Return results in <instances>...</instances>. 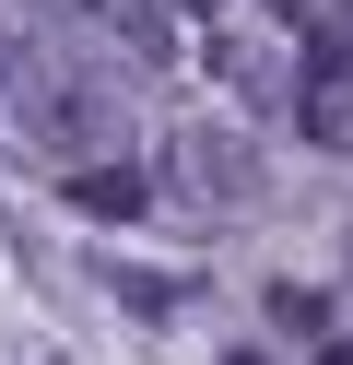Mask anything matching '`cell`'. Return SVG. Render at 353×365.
Segmentation results:
<instances>
[{
	"label": "cell",
	"instance_id": "cell-1",
	"mask_svg": "<svg viewBox=\"0 0 353 365\" xmlns=\"http://www.w3.org/2000/svg\"><path fill=\"white\" fill-rule=\"evenodd\" d=\"M295 118H306V142L353 153V24L342 12L306 24V95H295Z\"/></svg>",
	"mask_w": 353,
	"mask_h": 365
},
{
	"label": "cell",
	"instance_id": "cell-2",
	"mask_svg": "<svg viewBox=\"0 0 353 365\" xmlns=\"http://www.w3.org/2000/svg\"><path fill=\"white\" fill-rule=\"evenodd\" d=\"M71 12H83L106 48H130L141 71H153V59H165V36H177V24H165V0H71Z\"/></svg>",
	"mask_w": 353,
	"mask_h": 365
},
{
	"label": "cell",
	"instance_id": "cell-3",
	"mask_svg": "<svg viewBox=\"0 0 353 365\" xmlns=\"http://www.w3.org/2000/svg\"><path fill=\"white\" fill-rule=\"evenodd\" d=\"M177 165H188V189H212V200H224V189H247V153H235L224 130H188V142H177Z\"/></svg>",
	"mask_w": 353,
	"mask_h": 365
},
{
	"label": "cell",
	"instance_id": "cell-4",
	"mask_svg": "<svg viewBox=\"0 0 353 365\" xmlns=\"http://www.w3.org/2000/svg\"><path fill=\"white\" fill-rule=\"evenodd\" d=\"M71 200H83V212H141V165H71Z\"/></svg>",
	"mask_w": 353,
	"mask_h": 365
},
{
	"label": "cell",
	"instance_id": "cell-5",
	"mask_svg": "<svg viewBox=\"0 0 353 365\" xmlns=\"http://www.w3.org/2000/svg\"><path fill=\"white\" fill-rule=\"evenodd\" d=\"M118 294H130V307H188L177 271H118Z\"/></svg>",
	"mask_w": 353,
	"mask_h": 365
},
{
	"label": "cell",
	"instance_id": "cell-6",
	"mask_svg": "<svg viewBox=\"0 0 353 365\" xmlns=\"http://www.w3.org/2000/svg\"><path fill=\"white\" fill-rule=\"evenodd\" d=\"M271 12H282V24H318V12H306V0H271Z\"/></svg>",
	"mask_w": 353,
	"mask_h": 365
},
{
	"label": "cell",
	"instance_id": "cell-7",
	"mask_svg": "<svg viewBox=\"0 0 353 365\" xmlns=\"http://www.w3.org/2000/svg\"><path fill=\"white\" fill-rule=\"evenodd\" d=\"M318 365H353V341H318Z\"/></svg>",
	"mask_w": 353,
	"mask_h": 365
}]
</instances>
